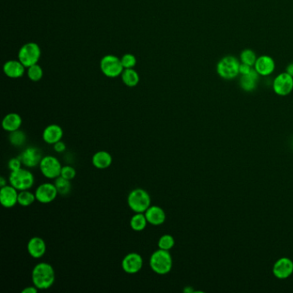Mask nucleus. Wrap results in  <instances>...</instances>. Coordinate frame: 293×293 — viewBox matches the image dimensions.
Masks as SVG:
<instances>
[{"mask_svg":"<svg viewBox=\"0 0 293 293\" xmlns=\"http://www.w3.org/2000/svg\"><path fill=\"white\" fill-rule=\"evenodd\" d=\"M31 277L33 284L39 290H46L55 283V269L49 263L40 262L33 268Z\"/></svg>","mask_w":293,"mask_h":293,"instance_id":"nucleus-1","label":"nucleus"},{"mask_svg":"<svg viewBox=\"0 0 293 293\" xmlns=\"http://www.w3.org/2000/svg\"><path fill=\"white\" fill-rule=\"evenodd\" d=\"M150 267L159 275L170 273L173 267V259L170 251L161 249L156 250L150 258Z\"/></svg>","mask_w":293,"mask_h":293,"instance_id":"nucleus-2","label":"nucleus"},{"mask_svg":"<svg viewBox=\"0 0 293 293\" xmlns=\"http://www.w3.org/2000/svg\"><path fill=\"white\" fill-rule=\"evenodd\" d=\"M240 62L235 56L227 55L217 64V73L225 80H232L239 75Z\"/></svg>","mask_w":293,"mask_h":293,"instance_id":"nucleus-3","label":"nucleus"},{"mask_svg":"<svg viewBox=\"0 0 293 293\" xmlns=\"http://www.w3.org/2000/svg\"><path fill=\"white\" fill-rule=\"evenodd\" d=\"M151 203L152 200L149 193L142 188L132 190L127 197L128 207L134 213H145V211L151 207Z\"/></svg>","mask_w":293,"mask_h":293,"instance_id":"nucleus-4","label":"nucleus"},{"mask_svg":"<svg viewBox=\"0 0 293 293\" xmlns=\"http://www.w3.org/2000/svg\"><path fill=\"white\" fill-rule=\"evenodd\" d=\"M10 183L12 186L19 190H29L33 187L35 183V177L31 171L22 169L12 171L9 176Z\"/></svg>","mask_w":293,"mask_h":293,"instance_id":"nucleus-5","label":"nucleus"},{"mask_svg":"<svg viewBox=\"0 0 293 293\" xmlns=\"http://www.w3.org/2000/svg\"><path fill=\"white\" fill-rule=\"evenodd\" d=\"M61 162L53 156H45L40 163V170L41 174L47 179H56L61 176Z\"/></svg>","mask_w":293,"mask_h":293,"instance_id":"nucleus-6","label":"nucleus"},{"mask_svg":"<svg viewBox=\"0 0 293 293\" xmlns=\"http://www.w3.org/2000/svg\"><path fill=\"white\" fill-rule=\"evenodd\" d=\"M40 56V49L37 44L28 43L20 49L19 51V61L25 67H29L37 64Z\"/></svg>","mask_w":293,"mask_h":293,"instance_id":"nucleus-7","label":"nucleus"},{"mask_svg":"<svg viewBox=\"0 0 293 293\" xmlns=\"http://www.w3.org/2000/svg\"><path fill=\"white\" fill-rule=\"evenodd\" d=\"M121 61L114 55H107L102 60L101 70L107 77L115 78L123 72Z\"/></svg>","mask_w":293,"mask_h":293,"instance_id":"nucleus-8","label":"nucleus"},{"mask_svg":"<svg viewBox=\"0 0 293 293\" xmlns=\"http://www.w3.org/2000/svg\"><path fill=\"white\" fill-rule=\"evenodd\" d=\"M273 89L280 96L289 95L293 90V77L286 72H282L273 79Z\"/></svg>","mask_w":293,"mask_h":293,"instance_id":"nucleus-9","label":"nucleus"},{"mask_svg":"<svg viewBox=\"0 0 293 293\" xmlns=\"http://www.w3.org/2000/svg\"><path fill=\"white\" fill-rule=\"evenodd\" d=\"M35 194L36 201L42 204H48L55 201L59 192L55 184L45 182L36 188Z\"/></svg>","mask_w":293,"mask_h":293,"instance_id":"nucleus-10","label":"nucleus"},{"mask_svg":"<svg viewBox=\"0 0 293 293\" xmlns=\"http://www.w3.org/2000/svg\"><path fill=\"white\" fill-rule=\"evenodd\" d=\"M121 267L125 272L129 274H135L142 269L143 258L138 253H130L124 257Z\"/></svg>","mask_w":293,"mask_h":293,"instance_id":"nucleus-11","label":"nucleus"},{"mask_svg":"<svg viewBox=\"0 0 293 293\" xmlns=\"http://www.w3.org/2000/svg\"><path fill=\"white\" fill-rule=\"evenodd\" d=\"M21 161L24 166L28 168H34V167L40 165V161L42 159V153L40 149L36 147H28L24 150L23 153L19 156Z\"/></svg>","mask_w":293,"mask_h":293,"instance_id":"nucleus-12","label":"nucleus"},{"mask_svg":"<svg viewBox=\"0 0 293 293\" xmlns=\"http://www.w3.org/2000/svg\"><path fill=\"white\" fill-rule=\"evenodd\" d=\"M273 273L278 279H287L293 273L292 261L286 257L279 259L273 265Z\"/></svg>","mask_w":293,"mask_h":293,"instance_id":"nucleus-13","label":"nucleus"},{"mask_svg":"<svg viewBox=\"0 0 293 293\" xmlns=\"http://www.w3.org/2000/svg\"><path fill=\"white\" fill-rule=\"evenodd\" d=\"M18 189L12 185H6L0 190V202L4 207L12 208L18 203Z\"/></svg>","mask_w":293,"mask_h":293,"instance_id":"nucleus-14","label":"nucleus"},{"mask_svg":"<svg viewBox=\"0 0 293 293\" xmlns=\"http://www.w3.org/2000/svg\"><path fill=\"white\" fill-rule=\"evenodd\" d=\"M255 70L262 77H267L272 74L275 70V62L268 55H262L257 58L255 64Z\"/></svg>","mask_w":293,"mask_h":293,"instance_id":"nucleus-15","label":"nucleus"},{"mask_svg":"<svg viewBox=\"0 0 293 293\" xmlns=\"http://www.w3.org/2000/svg\"><path fill=\"white\" fill-rule=\"evenodd\" d=\"M27 250L29 256H32L33 258H40L46 253V242L41 237L34 236L28 241Z\"/></svg>","mask_w":293,"mask_h":293,"instance_id":"nucleus-16","label":"nucleus"},{"mask_svg":"<svg viewBox=\"0 0 293 293\" xmlns=\"http://www.w3.org/2000/svg\"><path fill=\"white\" fill-rule=\"evenodd\" d=\"M144 215L146 217L148 223L155 226L161 225L164 224L166 220V214L164 209L158 206H151V207L145 211Z\"/></svg>","mask_w":293,"mask_h":293,"instance_id":"nucleus-17","label":"nucleus"},{"mask_svg":"<svg viewBox=\"0 0 293 293\" xmlns=\"http://www.w3.org/2000/svg\"><path fill=\"white\" fill-rule=\"evenodd\" d=\"M63 129L59 125H49L44 129L42 138L46 144H55L63 138Z\"/></svg>","mask_w":293,"mask_h":293,"instance_id":"nucleus-18","label":"nucleus"},{"mask_svg":"<svg viewBox=\"0 0 293 293\" xmlns=\"http://www.w3.org/2000/svg\"><path fill=\"white\" fill-rule=\"evenodd\" d=\"M259 77L260 75L255 69H252L249 74L241 75L240 78V86L241 89L247 92L255 90L258 84Z\"/></svg>","mask_w":293,"mask_h":293,"instance_id":"nucleus-19","label":"nucleus"},{"mask_svg":"<svg viewBox=\"0 0 293 293\" xmlns=\"http://www.w3.org/2000/svg\"><path fill=\"white\" fill-rule=\"evenodd\" d=\"M113 158L110 153L105 151H100L92 157V164L99 170L107 169L112 164Z\"/></svg>","mask_w":293,"mask_h":293,"instance_id":"nucleus-20","label":"nucleus"},{"mask_svg":"<svg viewBox=\"0 0 293 293\" xmlns=\"http://www.w3.org/2000/svg\"><path fill=\"white\" fill-rule=\"evenodd\" d=\"M23 123V120L20 115L16 113H11L6 115L2 121V127L4 130L12 132L19 130Z\"/></svg>","mask_w":293,"mask_h":293,"instance_id":"nucleus-21","label":"nucleus"},{"mask_svg":"<svg viewBox=\"0 0 293 293\" xmlns=\"http://www.w3.org/2000/svg\"><path fill=\"white\" fill-rule=\"evenodd\" d=\"M24 67L20 61H10L4 66V72L9 78H18L24 73Z\"/></svg>","mask_w":293,"mask_h":293,"instance_id":"nucleus-22","label":"nucleus"},{"mask_svg":"<svg viewBox=\"0 0 293 293\" xmlns=\"http://www.w3.org/2000/svg\"><path fill=\"white\" fill-rule=\"evenodd\" d=\"M148 221L144 213H135L130 220V226L135 231H141L146 227Z\"/></svg>","mask_w":293,"mask_h":293,"instance_id":"nucleus-23","label":"nucleus"},{"mask_svg":"<svg viewBox=\"0 0 293 293\" xmlns=\"http://www.w3.org/2000/svg\"><path fill=\"white\" fill-rule=\"evenodd\" d=\"M122 80L127 86L134 87L139 82V77L134 70L130 68V69L125 70L122 72Z\"/></svg>","mask_w":293,"mask_h":293,"instance_id":"nucleus-24","label":"nucleus"},{"mask_svg":"<svg viewBox=\"0 0 293 293\" xmlns=\"http://www.w3.org/2000/svg\"><path fill=\"white\" fill-rule=\"evenodd\" d=\"M36 200L35 193L29 190H23L18 193V204L22 207H29Z\"/></svg>","mask_w":293,"mask_h":293,"instance_id":"nucleus-25","label":"nucleus"},{"mask_svg":"<svg viewBox=\"0 0 293 293\" xmlns=\"http://www.w3.org/2000/svg\"><path fill=\"white\" fill-rule=\"evenodd\" d=\"M55 185L57 188L59 194H61V196L68 194L71 191V188H72V185H71L69 180L64 178L62 176H59L55 179Z\"/></svg>","mask_w":293,"mask_h":293,"instance_id":"nucleus-26","label":"nucleus"},{"mask_svg":"<svg viewBox=\"0 0 293 293\" xmlns=\"http://www.w3.org/2000/svg\"><path fill=\"white\" fill-rule=\"evenodd\" d=\"M9 139L12 145H14L16 147H19L25 144V142L27 140V136L23 131L17 130V131L11 132Z\"/></svg>","mask_w":293,"mask_h":293,"instance_id":"nucleus-27","label":"nucleus"},{"mask_svg":"<svg viewBox=\"0 0 293 293\" xmlns=\"http://www.w3.org/2000/svg\"><path fill=\"white\" fill-rule=\"evenodd\" d=\"M256 60H257V56L253 50L245 49L243 51H241V55H240L241 63L247 64L249 66H254L256 64Z\"/></svg>","mask_w":293,"mask_h":293,"instance_id":"nucleus-28","label":"nucleus"},{"mask_svg":"<svg viewBox=\"0 0 293 293\" xmlns=\"http://www.w3.org/2000/svg\"><path fill=\"white\" fill-rule=\"evenodd\" d=\"M158 245L159 249L170 251L175 246V239L171 235L166 234L159 238Z\"/></svg>","mask_w":293,"mask_h":293,"instance_id":"nucleus-29","label":"nucleus"},{"mask_svg":"<svg viewBox=\"0 0 293 293\" xmlns=\"http://www.w3.org/2000/svg\"><path fill=\"white\" fill-rule=\"evenodd\" d=\"M28 75H29V78L32 81L36 82V81L41 79L42 76H43V72H42L41 67L40 66H38L37 64H35V65L29 66Z\"/></svg>","mask_w":293,"mask_h":293,"instance_id":"nucleus-30","label":"nucleus"},{"mask_svg":"<svg viewBox=\"0 0 293 293\" xmlns=\"http://www.w3.org/2000/svg\"><path fill=\"white\" fill-rule=\"evenodd\" d=\"M76 170L74 168L70 165H66V166L62 167L61 169V176L64 177V178L67 179V180H72V179L75 178L76 176Z\"/></svg>","mask_w":293,"mask_h":293,"instance_id":"nucleus-31","label":"nucleus"},{"mask_svg":"<svg viewBox=\"0 0 293 293\" xmlns=\"http://www.w3.org/2000/svg\"><path fill=\"white\" fill-rule=\"evenodd\" d=\"M121 61L122 66L126 69L132 68L136 65V58L132 55H124Z\"/></svg>","mask_w":293,"mask_h":293,"instance_id":"nucleus-32","label":"nucleus"},{"mask_svg":"<svg viewBox=\"0 0 293 293\" xmlns=\"http://www.w3.org/2000/svg\"><path fill=\"white\" fill-rule=\"evenodd\" d=\"M22 161H21L20 158H13L10 160L8 163V168H9L11 171H16V170H20L22 168Z\"/></svg>","mask_w":293,"mask_h":293,"instance_id":"nucleus-33","label":"nucleus"},{"mask_svg":"<svg viewBox=\"0 0 293 293\" xmlns=\"http://www.w3.org/2000/svg\"><path fill=\"white\" fill-rule=\"evenodd\" d=\"M252 71V66H249L247 64L240 63L239 66V74L247 75Z\"/></svg>","mask_w":293,"mask_h":293,"instance_id":"nucleus-34","label":"nucleus"},{"mask_svg":"<svg viewBox=\"0 0 293 293\" xmlns=\"http://www.w3.org/2000/svg\"><path fill=\"white\" fill-rule=\"evenodd\" d=\"M54 149H55L56 153H63V152H65L66 149V144H65L62 140L59 141V142H57V143H55V144H54Z\"/></svg>","mask_w":293,"mask_h":293,"instance_id":"nucleus-35","label":"nucleus"},{"mask_svg":"<svg viewBox=\"0 0 293 293\" xmlns=\"http://www.w3.org/2000/svg\"><path fill=\"white\" fill-rule=\"evenodd\" d=\"M38 289L36 286H29V287L24 288L23 290H22V293H37Z\"/></svg>","mask_w":293,"mask_h":293,"instance_id":"nucleus-36","label":"nucleus"},{"mask_svg":"<svg viewBox=\"0 0 293 293\" xmlns=\"http://www.w3.org/2000/svg\"><path fill=\"white\" fill-rule=\"evenodd\" d=\"M286 72H287L288 74L290 75L291 77H293V63L288 65L287 67H286Z\"/></svg>","mask_w":293,"mask_h":293,"instance_id":"nucleus-37","label":"nucleus"},{"mask_svg":"<svg viewBox=\"0 0 293 293\" xmlns=\"http://www.w3.org/2000/svg\"><path fill=\"white\" fill-rule=\"evenodd\" d=\"M6 183H7V181H6V178L4 176H1L0 177V186H1V187L6 186L7 185Z\"/></svg>","mask_w":293,"mask_h":293,"instance_id":"nucleus-38","label":"nucleus"}]
</instances>
